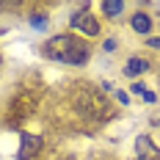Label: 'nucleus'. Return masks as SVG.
Here are the masks:
<instances>
[{
  "label": "nucleus",
  "mask_w": 160,
  "mask_h": 160,
  "mask_svg": "<svg viewBox=\"0 0 160 160\" xmlns=\"http://www.w3.org/2000/svg\"><path fill=\"white\" fill-rule=\"evenodd\" d=\"M44 55L50 61H58V64H72V66H83L88 61L91 50L86 42H80L78 36H69V33H61V36H52L47 44H44Z\"/></svg>",
  "instance_id": "obj_1"
},
{
  "label": "nucleus",
  "mask_w": 160,
  "mask_h": 160,
  "mask_svg": "<svg viewBox=\"0 0 160 160\" xmlns=\"http://www.w3.org/2000/svg\"><path fill=\"white\" fill-rule=\"evenodd\" d=\"M69 25L78 28V31H83L86 36H97V33H99V22L94 19V14H88V6H83L80 14H75L69 19Z\"/></svg>",
  "instance_id": "obj_2"
},
{
  "label": "nucleus",
  "mask_w": 160,
  "mask_h": 160,
  "mask_svg": "<svg viewBox=\"0 0 160 160\" xmlns=\"http://www.w3.org/2000/svg\"><path fill=\"white\" fill-rule=\"evenodd\" d=\"M135 158L138 160H160V149L146 135H138L135 138Z\"/></svg>",
  "instance_id": "obj_3"
},
{
  "label": "nucleus",
  "mask_w": 160,
  "mask_h": 160,
  "mask_svg": "<svg viewBox=\"0 0 160 160\" xmlns=\"http://www.w3.org/2000/svg\"><path fill=\"white\" fill-rule=\"evenodd\" d=\"M39 149H42V138L39 135H28V132L19 135V158H33Z\"/></svg>",
  "instance_id": "obj_4"
},
{
  "label": "nucleus",
  "mask_w": 160,
  "mask_h": 160,
  "mask_svg": "<svg viewBox=\"0 0 160 160\" xmlns=\"http://www.w3.org/2000/svg\"><path fill=\"white\" fill-rule=\"evenodd\" d=\"M146 69H149V61L146 58H130L127 66H124V75L127 78H135V75H144Z\"/></svg>",
  "instance_id": "obj_5"
},
{
  "label": "nucleus",
  "mask_w": 160,
  "mask_h": 160,
  "mask_svg": "<svg viewBox=\"0 0 160 160\" xmlns=\"http://www.w3.org/2000/svg\"><path fill=\"white\" fill-rule=\"evenodd\" d=\"M132 28L138 33H149L152 31V19H149V14H135L132 17Z\"/></svg>",
  "instance_id": "obj_6"
},
{
  "label": "nucleus",
  "mask_w": 160,
  "mask_h": 160,
  "mask_svg": "<svg viewBox=\"0 0 160 160\" xmlns=\"http://www.w3.org/2000/svg\"><path fill=\"white\" fill-rule=\"evenodd\" d=\"M122 8H124V3H122V0H116V3H113V0L102 3V11H105L108 17H119V14H122Z\"/></svg>",
  "instance_id": "obj_7"
},
{
  "label": "nucleus",
  "mask_w": 160,
  "mask_h": 160,
  "mask_svg": "<svg viewBox=\"0 0 160 160\" xmlns=\"http://www.w3.org/2000/svg\"><path fill=\"white\" fill-rule=\"evenodd\" d=\"M31 25H33V28H36V31H42V28H44L47 22H44V17H39V14H36V17H33V19H31Z\"/></svg>",
  "instance_id": "obj_8"
},
{
  "label": "nucleus",
  "mask_w": 160,
  "mask_h": 160,
  "mask_svg": "<svg viewBox=\"0 0 160 160\" xmlns=\"http://www.w3.org/2000/svg\"><path fill=\"white\" fill-rule=\"evenodd\" d=\"M102 47H105V52H113V50H116V39H108Z\"/></svg>",
  "instance_id": "obj_9"
},
{
  "label": "nucleus",
  "mask_w": 160,
  "mask_h": 160,
  "mask_svg": "<svg viewBox=\"0 0 160 160\" xmlns=\"http://www.w3.org/2000/svg\"><path fill=\"white\" fill-rule=\"evenodd\" d=\"M146 44H149V47H155V50H160V39H158V36H152V39H149Z\"/></svg>",
  "instance_id": "obj_10"
},
{
  "label": "nucleus",
  "mask_w": 160,
  "mask_h": 160,
  "mask_svg": "<svg viewBox=\"0 0 160 160\" xmlns=\"http://www.w3.org/2000/svg\"><path fill=\"white\" fill-rule=\"evenodd\" d=\"M116 97H119V102H122V105H127V102H130V97L124 94V91H116Z\"/></svg>",
  "instance_id": "obj_11"
},
{
  "label": "nucleus",
  "mask_w": 160,
  "mask_h": 160,
  "mask_svg": "<svg viewBox=\"0 0 160 160\" xmlns=\"http://www.w3.org/2000/svg\"><path fill=\"white\" fill-rule=\"evenodd\" d=\"M158 124H160V122H158Z\"/></svg>",
  "instance_id": "obj_12"
}]
</instances>
